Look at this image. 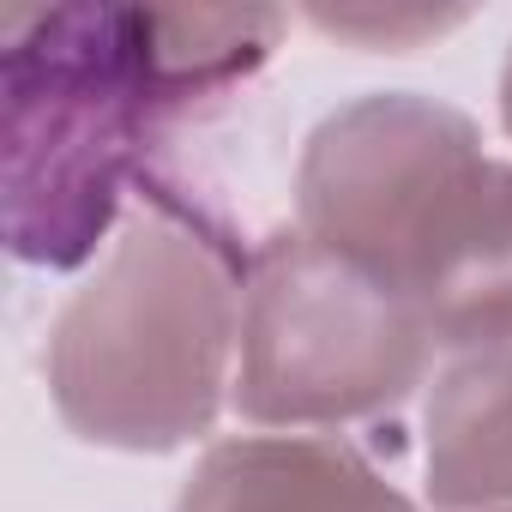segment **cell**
I'll return each instance as SVG.
<instances>
[{
	"label": "cell",
	"mask_w": 512,
	"mask_h": 512,
	"mask_svg": "<svg viewBox=\"0 0 512 512\" xmlns=\"http://www.w3.org/2000/svg\"><path fill=\"white\" fill-rule=\"evenodd\" d=\"M241 272L187 217H133L49 326L43 380L67 434L109 452L205 440L235 386Z\"/></svg>",
	"instance_id": "obj_1"
},
{
	"label": "cell",
	"mask_w": 512,
	"mask_h": 512,
	"mask_svg": "<svg viewBox=\"0 0 512 512\" xmlns=\"http://www.w3.org/2000/svg\"><path fill=\"white\" fill-rule=\"evenodd\" d=\"M7 67V247L85 266L121 217L145 139L181 103L139 49L133 7H0Z\"/></svg>",
	"instance_id": "obj_2"
},
{
	"label": "cell",
	"mask_w": 512,
	"mask_h": 512,
	"mask_svg": "<svg viewBox=\"0 0 512 512\" xmlns=\"http://www.w3.org/2000/svg\"><path fill=\"white\" fill-rule=\"evenodd\" d=\"M416 308L326 253L296 223L241 272V350L229 410L266 434H338L398 410L434 368Z\"/></svg>",
	"instance_id": "obj_3"
},
{
	"label": "cell",
	"mask_w": 512,
	"mask_h": 512,
	"mask_svg": "<svg viewBox=\"0 0 512 512\" xmlns=\"http://www.w3.org/2000/svg\"><path fill=\"white\" fill-rule=\"evenodd\" d=\"M482 157V127L464 109L422 91H368L308 133L296 163V229L398 290L416 229Z\"/></svg>",
	"instance_id": "obj_4"
},
{
	"label": "cell",
	"mask_w": 512,
	"mask_h": 512,
	"mask_svg": "<svg viewBox=\"0 0 512 512\" xmlns=\"http://www.w3.org/2000/svg\"><path fill=\"white\" fill-rule=\"evenodd\" d=\"M398 296L440 356L512 344V163H470L416 229Z\"/></svg>",
	"instance_id": "obj_5"
},
{
	"label": "cell",
	"mask_w": 512,
	"mask_h": 512,
	"mask_svg": "<svg viewBox=\"0 0 512 512\" xmlns=\"http://www.w3.org/2000/svg\"><path fill=\"white\" fill-rule=\"evenodd\" d=\"M169 512H416V500L338 434L253 428L211 440Z\"/></svg>",
	"instance_id": "obj_6"
},
{
	"label": "cell",
	"mask_w": 512,
	"mask_h": 512,
	"mask_svg": "<svg viewBox=\"0 0 512 512\" xmlns=\"http://www.w3.org/2000/svg\"><path fill=\"white\" fill-rule=\"evenodd\" d=\"M422 476L440 512L512 506V344L440 362L422 404Z\"/></svg>",
	"instance_id": "obj_7"
},
{
	"label": "cell",
	"mask_w": 512,
	"mask_h": 512,
	"mask_svg": "<svg viewBox=\"0 0 512 512\" xmlns=\"http://www.w3.org/2000/svg\"><path fill=\"white\" fill-rule=\"evenodd\" d=\"M308 25L356 49H416L428 37L458 31L464 13H308Z\"/></svg>",
	"instance_id": "obj_8"
},
{
	"label": "cell",
	"mask_w": 512,
	"mask_h": 512,
	"mask_svg": "<svg viewBox=\"0 0 512 512\" xmlns=\"http://www.w3.org/2000/svg\"><path fill=\"white\" fill-rule=\"evenodd\" d=\"M500 127L512 139V49H506V67H500Z\"/></svg>",
	"instance_id": "obj_9"
},
{
	"label": "cell",
	"mask_w": 512,
	"mask_h": 512,
	"mask_svg": "<svg viewBox=\"0 0 512 512\" xmlns=\"http://www.w3.org/2000/svg\"><path fill=\"white\" fill-rule=\"evenodd\" d=\"M506 512H512V506H506Z\"/></svg>",
	"instance_id": "obj_10"
}]
</instances>
